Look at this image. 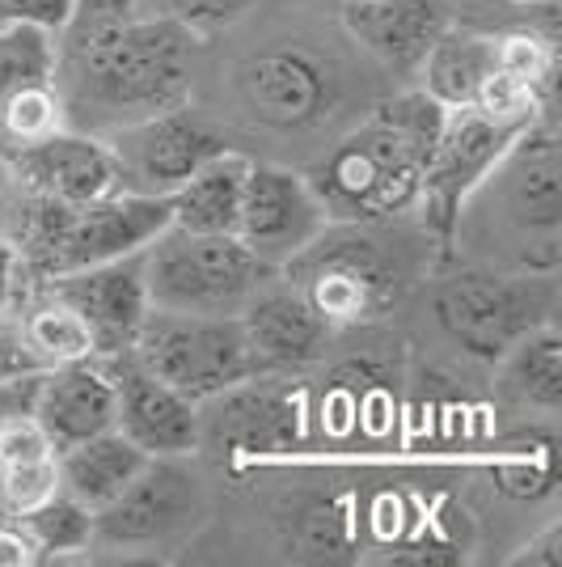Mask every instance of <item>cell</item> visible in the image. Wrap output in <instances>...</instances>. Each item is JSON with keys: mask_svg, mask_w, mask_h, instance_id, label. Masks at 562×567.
<instances>
[{"mask_svg": "<svg viewBox=\"0 0 562 567\" xmlns=\"http://www.w3.org/2000/svg\"><path fill=\"white\" fill-rule=\"evenodd\" d=\"M195 48L199 34L165 13H127L115 22L60 30L55 90L64 97L69 127L106 136L190 102Z\"/></svg>", "mask_w": 562, "mask_h": 567, "instance_id": "1", "label": "cell"}, {"mask_svg": "<svg viewBox=\"0 0 562 567\" xmlns=\"http://www.w3.org/2000/svg\"><path fill=\"white\" fill-rule=\"evenodd\" d=\"M469 237L478 259L503 271L554 276L562 262V141L554 115L516 132L495 169L457 216L452 241Z\"/></svg>", "mask_w": 562, "mask_h": 567, "instance_id": "2", "label": "cell"}, {"mask_svg": "<svg viewBox=\"0 0 562 567\" xmlns=\"http://www.w3.org/2000/svg\"><path fill=\"white\" fill-rule=\"evenodd\" d=\"M445 106L423 90L385 97L376 111L355 123L322 162L309 169L318 199L330 220H398L419 208L423 174L431 144L440 136Z\"/></svg>", "mask_w": 562, "mask_h": 567, "instance_id": "3", "label": "cell"}, {"mask_svg": "<svg viewBox=\"0 0 562 567\" xmlns=\"http://www.w3.org/2000/svg\"><path fill=\"white\" fill-rule=\"evenodd\" d=\"M334 331L389 318L415 280L410 250L381 234V220H330L322 234L280 267Z\"/></svg>", "mask_w": 562, "mask_h": 567, "instance_id": "4", "label": "cell"}, {"mask_svg": "<svg viewBox=\"0 0 562 567\" xmlns=\"http://www.w3.org/2000/svg\"><path fill=\"white\" fill-rule=\"evenodd\" d=\"M431 318L469 360L495 364L524 331L554 318V276L503 267H452L431 284Z\"/></svg>", "mask_w": 562, "mask_h": 567, "instance_id": "5", "label": "cell"}, {"mask_svg": "<svg viewBox=\"0 0 562 567\" xmlns=\"http://www.w3.org/2000/svg\"><path fill=\"white\" fill-rule=\"evenodd\" d=\"M271 276L275 267L237 234H190L169 225L144 246V284L157 309L233 318Z\"/></svg>", "mask_w": 562, "mask_h": 567, "instance_id": "6", "label": "cell"}, {"mask_svg": "<svg viewBox=\"0 0 562 567\" xmlns=\"http://www.w3.org/2000/svg\"><path fill=\"white\" fill-rule=\"evenodd\" d=\"M127 355L190 402H204L237 381L254 378V360L237 313L220 318V313H178L153 306L144 313Z\"/></svg>", "mask_w": 562, "mask_h": 567, "instance_id": "7", "label": "cell"}, {"mask_svg": "<svg viewBox=\"0 0 562 567\" xmlns=\"http://www.w3.org/2000/svg\"><path fill=\"white\" fill-rule=\"evenodd\" d=\"M305 436V385L288 373H254L199 402V450L229 466L292 457Z\"/></svg>", "mask_w": 562, "mask_h": 567, "instance_id": "8", "label": "cell"}, {"mask_svg": "<svg viewBox=\"0 0 562 567\" xmlns=\"http://www.w3.org/2000/svg\"><path fill=\"white\" fill-rule=\"evenodd\" d=\"M516 132H524V127H508V123L482 115L473 106L445 111L419 190L423 234L436 246L440 262L452 259V234H457V216L466 208V199L495 169L503 148L516 141Z\"/></svg>", "mask_w": 562, "mask_h": 567, "instance_id": "9", "label": "cell"}, {"mask_svg": "<svg viewBox=\"0 0 562 567\" xmlns=\"http://www.w3.org/2000/svg\"><path fill=\"white\" fill-rule=\"evenodd\" d=\"M208 517V496L187 457H148L140 474L94 513V543L115 550H162L195 534Z\"/></svg>", "mask_w": 562, "mask_h": 567, "instance_id": "10", "label": "cell"}, {"mask_svg": "<svg viewBox=\"0 0 562 567\" xmlns=\"http://www.w3.org/2000/svg\"><path fill=\"white\" fill-rule=\"evenodd\" d=\"M237 106L267 132H309L339 102V72L309 48H262L233 72Z\"/></svg>", "mask_w": 562, "mask_h": 567, "instance_id": "11", "label": "cell"}, {"mask_svg": "<svg viewBox=\"0 0 562 567\" xmlns=\"http://www.w3.org/2000/svg\"><path fill=\"white\" fill-rule=\"evenodd\" d=\"M169 229V199L165 195H140V190H115L106 199L64 208L55 220L43 262L34 280H48L60 271H81L97 262H115L140 255L157 234Z\"/></svg>", "mask_w": 562, "mask_h": 567, "instance_id": "12", "label": "cell"}, {"mask_svg": "<svg viewBox=\"0 0 562 567\" xmlns=\"http://www.w3.org/2000/svg\"><path fill=\"white\" fill-rule=\"evenodd\" d=\"M102 141L115 157L123 190H140V195L178 190L195 169L208 166L216 153L229 148V141L216 132V123H208L190 102L115 127Z\"/></svg>", "mask_w": 562, "mask_h": 567, "instance_id": "13", "label": "cell"}, {"mask_svg": "<svg viewBox=\"0 0 562 567\" xmlns=\"http://www.w3.org/2000/svg\"><path fill=\"white\" fill-rule=\"evenodd\" d=\"M326 225H330L326 204L318 199V190H313V183H309L301 169L250 162L233 234L267 267L280 271L283 262L292 259L296 250H305Z\"/></svg>", "mask_w": 562, "mask_h": 567, "instance_id": "14", "label": "cell"}, {"mask_svg": "<svg viewBox=\"0 0 562 567\" xmlns=\"http://www.w3.org/2000/svg\"><path fill=\"white\" fill-rule=\"evenodd\" d=\"M0 166L9 169L18 190L64 204V208H81V204H94V199L123 190L106 141L94 132H81V127H60L43 141L9 148V153H0Z\"/></svg>", "mask_w": 562, "mask_h": 567, "instance_id": "15", "label": "cell"}, {"mask_svg": "<svg viewBox=\"0 0 562 567\" xmlns=\"http://www.w3.org/2000/svg\"><path fill=\"white\" fill-rule=\"evenodd\" d=\"M237 322L246 334L254 373H288V378L322 364L339 334L292 284L280 280V271L241 306Z\"/></svg>", "mask_w": 562, "mask_h": 567, "instance_id": "16", "label": "cell"}, {"mask_svg": "<svg viewBox=\"0 0 562 567\" xmlns=\"http://www.w3.org/2000/svg\"><path fill=\"white\" fill-rule=\"evenodd\" d=\"M39 288L60 297L64 306H72L85 318V327L94 334L97 360L127 352L140 331L144 313L153 309L148 284H144V250L115 262L81 267V271H60V276L39 280Z\"/></svg>", "mask_w": 562, "mask_h": 567, "instance_id": "17", "label": "cell"}, {"mask_svg": "<svg viewBox=\"0 0 562 567\" xmlns=\"http://www.w3.org/2000/svg\"><path fill=\"white\" fill-rule=\"evenodd\" d=\"M106 369L118 394L115 427L136 450L148 457H190L199 450V402L157 381L127 352L111 355Z\"/></svg>", "mask_w": 562, "mask_h": 567, "instance_id": "18", "label": "cell"}, {"mask_svg": "<svg viewBox=\"0 0 562 567\" xmlns=\"http://www.w3.org/2000/svg\"><path fill=\"white\" fill-rule=\"evenodd\" d=\"M115 411L118 394L106 360H76V364L43 369L39 399H34V420L48 432L55 450L76 445V441L97 436V432H111Z\"/></svg>", "mask_w": 562, "mask_h": 567, "instance_id": "19", "label": "cell"}, {"mask_svg": "<svg viewBox=\"0 0 562 567\" xmlns=\"http://www.w3.org/2000/svg\"><path fill=\"white\" fill-rule=\"evenodd\" d=\"M343 25L385 69L419 72L423 55L448 25L445 0H347Z\"/></svg>", "mask_w": 562, "mask_h": 567, "instance_id": "20", "label": "cell"}, {"mask_svg": "<svg viewBox=\"0 0 562 567\" xmlns=\"http://www.w3.org/2000/svg\"><path fill=\"white\" fill-rule=\"evenodd\" d=\"M495 399L503 411H516L524 420L554 424L562 411V334L550 322L524 331L508 352L495 360Z\"/></svg>", "mask_w": 562, "mask_h": 567, "instance_id": "21", "label": "cell"}, {"mask_svg": "<svg viewBox=\"0 0 562 567\" xmlns=\"http://www.w3.org/2000/svg\"><path fill=\"white\" fill-rule=\"evenodd\" d=\"M148 453H140L118 427L85 436L76 445L55 450V474H60V492L81 499L85 508H106L111 499L140 474Z\"/></svg>", "mask_w": 562, "mask_h": 567, "instance_id": "22", "label": "cell"}, {"mask_svg": "<svg viewBox=\"0 0 562 567\" xmlns=\"http://www.w3.org/2000/svg\"><path fill=\"white\" fill-rule=\"evenodd\" d=\"M250 162L254 157H246L237 148L216 153L208 166H199L183 187L165 195L169 199V225L190 229V234H233Z\"/></svg>", "mask_w": 562, "mask_h": 567, "instance_id": "23", "label": "cell"}, {"mask_svg": "<svg viewBox=\"0 0 562 567\" xmlns=\"http://www.w3.org/2000/svg\"><path fill=\"white\" fill-rule=\"evenodd\" d=\"M423 94L436 97L445 111L473 106L478 90L495 72V34L469 30V25H445L431 51L423 55Z\"/></svg>", "mask_w": 562, "mask_h": 567, "instance_id": "24", "label": "cell"}, {"mask_svg": "<svg viewBox=\"0 0 562 567\" xmlns=\"http://www.w3.org/2000/svg\"><path fill=\"white\" fill-rule=\"evenodd\" d=\"M487 474L491 487L508 499H541L554 492L559 483V441H554V424L545 420H529V424L503 432L487 453Z\"/></svg>", "mask_w": 562, "mask_h": 567, "instance_id": "25", "label": "cell"}, {"mask_svg": "<svg viewBox=\"0 0 562 567\" xmlns=\"http://www.w3.org/2000/svg\"><path fill=\"white\" fill-rule=\"evenodd\" d=\"M275 525H280L283 550L292 559L334 564V559H347L355 550V520L343 499H330V496L288 499L280 513H275Z\"/></svg>", "mask_w": 562, "mask_h": 567, "instance_id": "26", "label": "cell"}, {"mask_svg": "<svg viewBox=\"0 0 562 567\" xmlns=\"http://www.w3.org/2000/svg\"><path fill=\"white\" fill-rule=\"evenodd\" d=\"M18 327H22L25 343L43 369L55 364H76V360H97L94 334L85 327V318L60 297H51L43 288H34V297L18 309Z\"/></svg>", "mask_w": 562, "mask_h": 567, "instance_id": "27", "label": "cell"}, {"mask_svg": "<svg viewBox=\"0 0 562 567\" xmlns=\"http://www.w3.org/2000/svg\"><path fill=\"white\" fill-rule=\"evenodd\" d=\"M60 64V34L48 25L4 18L0 22V106L30 85L55 81Z\"/></svg>", "mask_w": 562, "mask_h": 567, "instance_id": "28", "label": "cell"}, {"mask_svg": "<svg viewBox=\"0 0 562 567\" xmlns=\"http://www.w3.org/2000/svg\"><path fill=\"white\" fill-rule=\"evenodd\" d=\"M22 525V534L34 546V559H64V555H81L94 546V508H85L81 499L55 492L43 499L39 508H30L22 517H13Z\"/></svg>", "mask_w": 562, "mask_h": 567, "instance_id": "29", "label": "cell"}, {"mask_svg": "<svg viewBox=\"0 0 562 567\" xmlns=\"http://www.w3.org/2000/svg\"><path fill=\"white\" fill-rule=\"evenodd\" d=\"M60 127H69V115H64V97L55 90V81L30 85L0 106V153L43 141Z\"/></svg>", "mask_w": 562, "mask_h": 567, "instance_id": "30", "label": "cell"}, {"mask_svg": "<svg viewBox=\"0 0 562 567\" xmlns=\"http://www.w3.org/2000/svg\"><path fill=\"white\" fill-rule=\"evenodd\" d=\"M60 492V474H55V453L39 462H18V466H0V508L9 517H22L30 508H39L43 499Z\"/></svg>", "mask_w": 562, "mask_h": 567, "instance_id": "31", "label": "cell"}, {"mask_svg": "<svg viewBox=\"0 0 562 567\" xmlns=\"http://www.w3.org/2000/svg\"><path fill=\"white\" fill-rule=\"evenodd\" d=\"M165 18L183 22L195 34H208V30H220V25L237 22L254 0H157Z\"/></svg>", "mask_w": 562, "mask_h": 567, "instance_id": "32", "label": "cell"}, {"mask_svg": "<svg viewBox=\"0 0 562 567\" xmlns=\"http://www.w3.org/2000/svg\"><path fill=\"white\" fill-rule=\"evenodd\" d=\"M34 288H39V280L30 276L18 246L0 234V318H18V309L34 297Z\"/></svg>", "mask_w": 562, "mask_h": 567, "instance_id": "33", "label": "cell"}, {"mask_svg": "<svg viewBox=\"0 0 562 567\" xmlns=\"http://www.w3.org/2000/svg\"><path fill=\"white\" fill-rule=\"evenodd\" d=\"M51 453H55V445L48 441V432L39 427L34 415H22V420L0 424V466L39 462V457H51Z\"/></svg>", "mask_w": 562, "mask_h": 567, "instance_id": "34", "label": "cell"}, {"mask_svg": "<svg viewBox=\"0 0 562 567\" xmlns=\"http://www.w3.org/2000/svg\"><path fill=\"white\" fill-rule=\"evenodd\" d=\"M25 373H43V364L30 352L18 318H0V381L25 378Z\"/></svg>", "mask_w": 562, "mask_h": 567, "instance_id": "35", "label": "cell"}, {"mask_svg": "<svg viewBox=\"0 0 562 567\" xmlns=\"http://www.w3.org/2000/svg\"><path fill=\"white\" fill-rule=\"evenodd\" d=\"M508 564L512 567H559L562 564V520L541 525L538 534L520 546Z\"/></svg>", "mask_w": 562, "mask_h": 567, "instance_id": "36", "label": "cell"}, {"mask_svg": "<svg viewBox=\"0 0 562 567\" xmlns=\"http://www.w3.org/2000/svg\"><path fill=\"white\" fill-rule=\"evenodd\" d=\"M9 18L22 22L48 25V30H69V22L76 18V0H9Z\"/></svg>", "mask_w": 562, "mask_h": 567, "instance_id": "37", "label": "cell"}, {"mask_svg": "<svg viewBox=\"0 0 562 567\" xmlns=\"http://www.w3.org/2000/svg\"><path fill=\"white\" fill-rule=\"evenodd\" d=\"M39 381L43 373H25V378L0 381V424L34 415V399H39Z\"/></svg>", "mask_w": 562, "mask_h": 567, "instance_id": "38", "label": "cell"}, {"mask_svg": "<svg viewBox=\"0 0 562 567\" xmlns=\"http://www.w3.org/2000/svg\"><path fill=\"white\" fill-rule=\"evenodd\" d=\"M25 564H39L34 559V546L22 534V525L13 517L0 520V567H25Z\"/></svg>", "mask_w": 562, "mask_h": 567, "instance_id": "39", "label": "cell"}, {"mask_svg": "<svg viewBox=\"0 0 562 567\" xmlns=\"http://www.w3.org/2000/svg\"><path fill=\"white\" fill-rule=\"evenodd\" d=\"M136 13V0H76V18L69 25H90V22H115Z\"/></svg>", "mask_w": 562, "mask_h": 567, "instance_id": "40", "label": "cell"}, {"mask_svg": "<svg viewBox=\"0 0 562 567\" xmlns=\"http://www.w3.org/2000/svg\"><path fill=\"white\" fill-rule=\"evenodd\" d=\"M4 18H9V0H0V22H4Z\"/></svg>", "mask_w": 562, "mask_h": 567, "instance_id": "41", "label": "cell"}, {"mask_svg": "<svg viewBox=\"0 0 562 567\" xmlns=\"http://www.w3.org/2000/svg\"><path fill=\"white\" fill-rule=\"evenodd\" d=\"M520 4H545V0H520Z\"/></svg>", "mask_w": 562, "mask_h": 567, "instance_id": "42", "label": "cell"}, {"mask_svg": "<svg viewBox=\"0 0 562 567\" xmlns=\"http://www.w3.org/2000/svg\"><path fill=\"white\" fill-rule=\"evenodd\" d=\"M4 517H9V513H4V508H0V520H4Z\"/></svg>", "mask_w": 562, "mask_h": 567, "instance_id": "43", "label": "cell"}, {"mask_svg": "<svg viewBox=\"0 0 562 567\" xmlns=\"http://www.w3.org/2000/svg\"><path fill=\"white\" fill-rule=\"evenodd\" d=\"M343 4H347V0H343Z\"/></svg>", "mask_w": 562, "mask_h": 567, "instance_id": "44", "label": "cell"}]
</instances>
